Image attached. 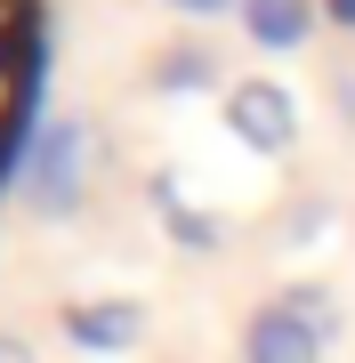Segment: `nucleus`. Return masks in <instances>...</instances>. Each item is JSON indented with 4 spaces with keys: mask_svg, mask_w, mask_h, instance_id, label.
<instances>
[{
    "mask_svg": "<svg viewBox=\"0 0 355 363\" xmlns=\"http://www.w3.org/2000/svg\"><path fill=\"white\" fill-rule=\"evenodd\" d=\"M242 363H323V339L283 307H259L242 331Z\"/></svg>",
    "mask_w": 355,
    "mask_h": 363,
    "instance_id": "20e7f679",
    "label": "nucleus"
},
{
    "mask_svg": "<svg viewBox=\"0 0 355 363\" xmlns=\"http://www.w3.org/2000/svg\"><path fill=\"white\" fill-rule=\"evenodd\" d=\"M81 186H89V130L81 121H49L33 138V162H25V194L40 218H73L81 210Z\"/></svg>",
    "mask_w": 355,
    "mask_h": 363,
    "instance_id": "f257e3e1",
    "label": "nucleus"
},
{
    "mask_svg": "<svg viewBox=\"0 0 355 363\" xmlns=\"http://www.w3.org/2000/svg\"><path fill=\"white\" fill-rule=\"evenodd\" d=\"M0 363H40V355H33V347H25L16 331H0Z\"/></svg>",
    "mask_w": 355,
    "mask_h": 363,
    "instance_id": "9b49d317",
    "label": "nucleus"
},
{
    "mask_svg": "<svg viewBox=\"0 0 355 363\" xmlns=\"http://www.w3.org/2000/svg\"><path fill=\"white\" fill-rule=\"evenodd\" d=\"M154 210L170 218V234H178V242H194V250H210V242H218V218L186 202V194H178V178H154Z\"/></svg>",
    "mask_w": 355,
    "mask_h": 363,
    "instance_id": "0eeeda50",
    "label": "nucleus"
},
{
    "mask_svg": "<svg viewBox=\"0 0 355 363\" xmlns=\"http://www.w3.org/2000/svg\"><path fill=\"white\" fill-rule=\"evenodd\" d=\"M275 307H283V315H299L315 339H331V331H339V307H331V291H323V283H291Z\"/></svg>",
    "mask_w": 355,
    "mask_h": 363,
    "instance_id": "6e6552de",
    "label": "nucleus"
},
{
    "mask_svg": "<svg viewBox=\"0 0 355 363\" xmlns=\"http://www.w3.org/2000/svg\"><path fill=\"white\" fill-rule=\"evenodd\" d=\"M242 25L259 49H299L315 25V0H242Z\"/></svg>",
    "mask_w": 355,
    "mask_h": 363,
    "instance_id": "423d86ee",
    "label": "nucleus"
},
{
    "mask_svg": "<svg viewBox=\"0 0 355 363\" xmlns=\"http://www.w3.org/2000/svg\"><path fill=\"white\" fill-rule=\"evenodd\" d=\"M170 9H186V16H218V9H235V0H170Z\"/></svg>",
    "mask_w": 355,
    "mask_h": 363,
    "instance_id": "f8f14e48",
    "label": "nucleus"
},
{
    "mask_svg": "<svg viewBox=\"0 0 355 363\" xmlns=\"http://www.w3.org/2000/svg\"><path fill=\"white\" fill-rule=\"evenodd\" d=\"M16 25H33V0H0V40H9Z\"/></svg>",
    "mask_w": 355,
    "mask_h": 363,
    "instance_id": "9d476101",
    "label": "nucleus"
},
{
    "mask_svg": "<svg viewBox=\"0 0 355 363\" xmlns=\"http://www.w3.org/2000/svg\"><path fill=\"white\" fill-rule=\"evenodd\" d=\"M186 81H210V57L202 49H170L162 57V89H186Z\"/></svg>",
    "mask_w": 355,
    "mask_h": 363,
    "instance_id": "1a4fd4ad",
    "label": "nucleus"
},
{
    "mask_svg": "<svg viewBox=\"0 0 355 363\" xmlns=\"http://www.w3.org/2000/svg\"><path fill=\"white\" fill-rule=\"evenodd\" d=\"M226 130L242 145H259V154H283V145L299 138V105H291V89H275V81H235V89H226Z\"/></svg>",
    "mask_w": 355,
    "mask_h": 363,
    "instance_id": "f03ea898",
    "label": "nucleus"
},
{
    "mask_svg": "<svg viewBox=\"0 0 355 363\" xmlns=\"http://www.w3.org/2000/svg\"><path fill=\"white\" fill-rule=\"evenodd\" d=\"M33 65H40V40L33 25H16L9 40H0V138L25 121V97H33Z\"/></svg>",
    "mask_w": 355,
    "mask_h": 363,
    "instance_id": "39448f33",
    "label": "nucleus"
},
{
    "mask_svg": "<svg viewBox=\"0 0 355 363\" xmlns=\"http://www.w3.org/2000/svg\"><path fill=\"white\" fill-rule=\"evenodd\" d=\"M331 16H339V25H355V0H331Z\"/></svg>",
    "mask_w": 355,
    "mask_h": 363,
    "instance_id": "ddd939ff",
    "label": "nucleus"
},
{
    "mask_svg": "<svg viewBox=\"0 0 355 363\" xmlns=\"http://www.w3.org/2000/svg\"><path fill=\"white\" fill-rule=\"evenodd\" d=\"M65 331L89 355H121V347L145 339V307L137 298H81V307H65Z\"/></svg>",
    "mask_w": 355,
    "mask_h": 363,
    "instance_id": "7ed1b4c3",
    "label": "nucleus"
}]
</instances>
